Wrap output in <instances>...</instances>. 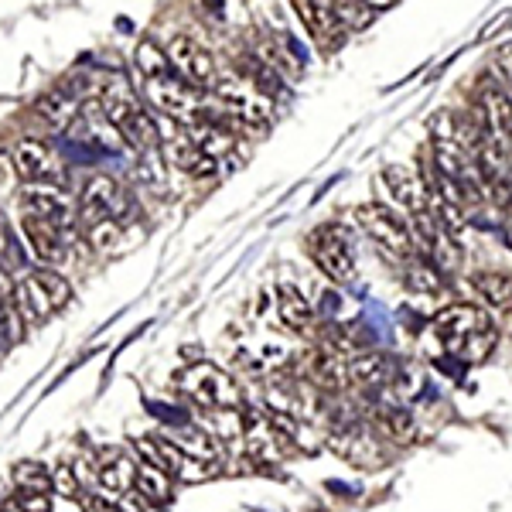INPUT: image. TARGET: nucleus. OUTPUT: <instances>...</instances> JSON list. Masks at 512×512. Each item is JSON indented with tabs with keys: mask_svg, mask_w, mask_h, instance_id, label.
I'll list each match as a JSON object with an SVG mask.
<instances>
[{
	"mask_svg": "<svg viewBox=\"0 0 512 512\" xmlns=\"http://www.w3.org/2000/svg\"><path fill=\"white\" fill-rule=\"evenodd\" d=\"M431 338L437 352L454 355L461 362H482L495 349V328L492 318L475 304H451L434 318Z\"/></svg>",
	"mask_w": 512,
	"mask_h": 512,
	"instance_id": "f257e3e1",
	"label": "nucleus"
},
{
	"mask_svg": "<svg viewBox=\"0 0 512 512\" xmlns=\"http://www.w3.org/2000/svg\"><path fill=\"white\" fill-rule=\"evenodd\" d=\"M127 212L130 195L123 192V185H117L113 178H93L76 202V226L96 246H106V239H113L120 222H127Z\"/></svg>",
	"mask_w": 512,
	"mask_h": 512,
	"instance_id": "f03ea898",
	"label": "nucleus"
},
{
	"mask_svg": "<svg viewBox=\"0 0 512 512\" xmlns=\"http://www.w3.org/2000/svg\"><path fill=\"white\" fill-rule=\"evenodd\" d=\"M103 117L110 120V127L127 140L137 151H151L161 144L158 123H154L151 110L137 99L134 86L123 79H113L103 93Z\"/></svg>",
	"mask_w": 512,
	"mask_h": 512,
	"instance_id": "7ed1b4c3",
	"label": "nucleus"
},
{
	"mask_svg": "<svg viewBox=\"0 0 512 512\" xmlns=\"http://www.w3.org/2000/svg\"><path fill=\"white\" fill-rule=\"evenodd\" d=\"M11 301H14V308H18L21 321L41 325V321L59 315L62 308H69L72 287L62 274H52V270H31V274L14 280Z\"/></svg>",
	"mask_w": 512,
	"mask_h": 512,
	"instance_id": "20e7f679",
	"label": "nucleus"
},
{
	"mask_svg": "<svg viewBox=\"0 0 512 512\" xmlns=\"http://www.w3.org/2000/svg\"><path fill=\"white\" fill-rule=\"evenodd\" d=\"M140 89H144V99H147V106H151V110L164 113V117L181 123V127L195 123L205 113L202 89H195V86H188L185 79H178L171 65H168V69H158V72H147V76H140Z\"/></svg>",
	"mask_w": 512,
	"mask_h": 512,
	"instance_id": "39448f33",
	"label": "nucleus"
},
{
	"mask_svg": "<svg viewBox=\"0 0 512 512\" xmlns=\"http://www.w3.org/2000/svg\"><path fill=\"white\" fill-rule=\"evenodd\" d=\"M178 390L202 410H216V414H229L239 410L246 400L243 386L236 383L226 369L212 366V362H195L178 376Z\"/></svg>",
	"mask_w": 512,
	"mask_h": 512,
	"instance_id": "423d86ee",
	"label": "nucleus"
},
{
	"mask_svg": "<svg viewBox=\"0 0 512 512\" xmlns=\"http://www.w3.org/2000/svg\"><path fill=\"white\" fill-rule=\"evenodd\" d=\"M209 89L219 113L233 117L243 127H263V123H270V117H274V96L256 89L246 76H216Z\"/></svg>",
	"mask_w": 512,
	"mask_h": 512,
	"instance_id": "0eeeda50",
	"label": "nucleus"
},
{
	"mask_svg": "<svg viewBox=\"0 0 512 512\" xmlns=\"http://www.w3.org/2000/svg\"><path fill=\"white\" fill-rule=\"evenodd\" d=\"M308 256L335 284H349L355 274V256L342 226H318L308 233Z\"/></svg>",
	"mask_w": 512,
	"mask_h": 512,
	"instance_id": "6e6552de",
	"label": "nucleus"
},
{
	"mask_svg": "<svg viewBox=\"0 0 512 512\" xmlns=\"http://www.w3.org/2000/svg\"><path fill=\"white\" fill-rule=\"evenodd\" d=\"M355 222H359V226L393 256H414V236H410V226L396 216V212L386 209V205H379V202L359 205V209H355Z\"/></svg>",
	"mask_w": 512,
	"mask_h": 512,
	"instance_id": "1a4fd4ad",
	"label": "nucleus"
},
{
	"mask_svg": "<svg viewBox=\"0 0 512 512\" xmlns=\"http://www.w3.org/2000/svg\"><path fill=\"white\" fill-rule=\"evenodd\" d=\"M164 55H168L175 76L185 79L188 86H195V89H209L212 79L219 76L216 59L209 55V48L198 45L192 35H175L168 41V48H164Z\"/></svg>",
	"mask_w": 512,
	"mask_h": 512,
	"instance_id": "9d476101",
	"label": "nucleus"
},
{
	"mask_svg": "<svg viewBox=\"0 0 512 512\" xmlns=\"http://www.w3.org/2000/svg\"><path fill=\"white\" fill-rule=\"evenodd\" d=\"M14 171L28 185H55L62 188L65 181V164L45 140H21L14 147Z\"/></svg>",
	"mask_w": 512,
	"mask_h": 512,
	"instance_id": "9b49d317",
	"label": "nucleus"
},
{
	"mask_svg": "<svg viewBox=\"0 0 512 512\" xmlns=\"http://www.w3.org/2000/svg\"><path fill=\"white\" fill-rule=\"evenodd\" d=\"M243 448L253 461H263V465H274V461H284L291 454V434L277 424L274 417H250L243 431Z\"/></svg>",
	"mask_w": 512,
	"mask_h": 512,
	"instance_id": "f8f14e48",
	"label": "nucleus"
},
{
	"mask_svg": "<svg viewBox=\"0 0 512 512\" xmlns=\"http://www.w3.org/2000/svg\"><path fill=\"white\" fill-rule=\"evenodd\" d=\"M328 444H332L342 458H349L362 468L383 465V448H379V441L362 424H355V420H338L332 431H328Z\"/></svg>",
	"mask_w": 512,
	"mask_h": 512,
	"instance_id": "ddd939ff",
	"label": "nucleus"
},
{
	"mask_svg": "<svg viewBox=\"0 0 512 512\" xmlns=\"http://www.w3.org/2000/svg\"><path fill=\"white\" fill-rule=\"evenodd\" d=\"M291 7L297 18H301V28L318 41V48H325V52L338 48L345 24L338 21V14L332 11L328 0H291Z\"/></svg>",
	"mask_w": 512,
	"mask_h": 512,
	"instance_id": "4468645a",
	"label": "nucleus"
},
{
	"mask_svg": "<svg viewBox=\"0 0 512 512\" xmlns=\"http://www.w3.org/2000/svg\"><path fill=\"white\" fill-rule=\"evenodd\" d=\"M21 229L24 239H28L31 253L38 256L41 263H62L65 250H69V226H59L52 219H38V216H21Z\"/></svg>",
	"mask_w": 512,
	"mask_h": 512,
	"instance_id": "2eb2a0df",
	"label": "nucleus"
},
{
	"mask_svg": "<svg viewBox=\"0 0 512 512\" xmlns=\"http://www.w3.org/2000/svg\"><path fill=\"white\" fill-rule=\"evenodd\" d=\"M379 181L386 185V192L393 195L396 205H403L407 212H427V205H431V188L424 185V178L417 175L414 168H407V164H386L383 175Z\"/></svg>",
	"mask_w": 512,
	"mask_h": 512,
	"instance_id": "dca6fc26",
	"label": "nucleus"
},
{
	"mask_svg": "<svg viewBox=\"0 0 512 512\" xmlns=\"http://www.w3.org/2000/svg\"><path fill=\"white\" fill-rule=\"evenodd\" d=\"M304 379L328 393L345 390L349 386V359L325 342L321 349H311L308 359H304Z\"/></svg>",
	"mask_w": 512,
	"mask_h": 512,
	"instance_id": "f3484780",
	"label": "nucleus"
},
{
	"mask_svg": "<svg viewBox=\"0 0 512 512\" xmlns=\"http://www.w3.org/2000/svg\"><path fill=\"white\" fill-rule=\"evenodd\" d=\"M134 478H137V461L130 454H123L120 448L103 451L96 461V485L103 495L110 499H120L123 492L134 489Z\"/></svg>",
	"mask_w": 512,
	"mask_h": 512,
	"instance_id": "a211bd4d",
	"label": "nucleus"
},
{
	"mask_svg": "<svg viewBox=\"0 0 512 512\" xmlns=\"http://www.w3.org/2000/svg\"><path fill=\"white\" fill-rule=\"evenodd\" d=\"M482 123H485V137L509 151V144H512V93H506V89H485L482 93Z\"/></svg>",
	"mask_w": 512,
	"mask_h": 512,
	"instance_id": "6ab92c4d",
	"label": "nucleus"
},
{
	"mask_svg": "<svg viewBox=\"0 0 512 512\" xmlns=\"http://www.w3.org/2000/svg\"><path fill=\"white\" fill-rule=\"evenodd\" d=\"M349 383L390 386L396 383V362L390 352H355L349 359Z\"/></svg>",
	"mask_w": 512,
	"mask_h": 512,
	"instance_id": "aec40b11",
	"label": "nucleus"
},
{
	"mask_svg": "<svg viewBox=\"0 0 512 512\" xmlns=\"http://www.w3.org/2000/svg\"><path fill=\"white\" fill-rule=\"evenodd\" d=\"M164 154H168V161L175 164L181 175H188V178H212V175H216V168H219V164L212 161L209 154H205L188 134L178 137V140H171V144L164 147Z\"/></svg>",
	"mask_w": 512,
	"mask_h": 512,
	"instance_id": "412c9836",
	"label": "nucleus"
},
{
	"mask_svg": "<svg viewBox=\"0 0 512 512\" xmlns=\"http://www.w3.org/2000/svg\"><path fill=\"white\" fill-rule=\"evenodd\" d=\"M277 315L287 328H291V332H308L311 321H315L311 301L301 294V287H294V284L277 287Z\"/></svg>",
	"mask_w": 512,
	"mask_h": 512,
	"instance_id": "4be33fe9",
	"label": "nucleus"
},
{
	"mask_svg": "<svg viewBox=\"0 0 512 512\" xmlns=\"http://www.w3.org/2000/svg\"><path fill=\"white\" fill-rule=\"evenodd\" d=\"M472 291L485 308L512 311V277L502 274V270H482V274H475Z\"/></svg>",
	"mask_w": 512,
	"mask_h": 512,
	"instance_id": "5701e85b",
	"label": "nucleus"
},
{
	"mask_svg": "<svg viewBox=\"0 0 512 512\" xmlns=\"http://www.w3.org/2000/svg\"><path fill=\"white\" fill-rule=\"evenodd\" d=\"M134 485H137V492L151 502V506H168L171 495H175V478L164 472V468L151 465V461H137Z\"/></svg>",
	"mask_w": 512,
	"mask_h": 512,
	"instance_id": "b1692460",
	"label": "nucleus"
},
{
	"mask_svg": "<svg viewBox=\"0 0 512 512\" xmlns=\"http://www.w3.org/2000/svg\"><path fill=\"white\" fill-rule=\"evenodd\" d=\"M164 437H168L181 454H188V458H198V461H219L222 458V444L212 434L198 431V427H175V431H168Z\"/></svg>",
	"mask_w": 512,
	"mask_h": 512,
	"instance_id": "393cba45",
	"label": "nucleus"
},
{
	"mask_svg": "<svg viewBox=\"0 0 512 512\" xmlns=\"http://www.w3.org/2000/svg\"><path fill=\"white\" fill-rule=\"evenodd\" d=\"M403 284L410 287L414 294H437V291H444V274L434 267L431 260H414L407 267V277H403Z\"/></svg>",
	"mask_w": 512,
	"mask_h": 512,
	"instance_id": "a878e982",
	"label": "nucleus"
},
{
	"mask_svg": "<svg viewBox=\"0 0 512 512\" xmlns=\"http://www.w3.org/2000/svg\"><path fill=\"white\" fill-rule=\"evenodd\" d=\"M376 424L383 427L386 434L396 437V441H417V424L414 417H410V410L403 407H379L376 410Z\"/></svg>",
	"mask_w": 512,
	"mask_h": 512,
	"instance_id": "bb28decb",
	"label": "nucleus"
},
{
	"mask_svg": "<svg viewBox=\"0 0 512 512\" xmlns=\"http://www.w3.org/2000/svg\"><path fill=\"white\" fill-rule=\"evenodd\" d=\"M14 482L21 492H48L52 489V472L41 461H18L14 465Z\"/></svg>",
	"mask_w": 512,
	"mask_h": 512,
	"instance_id": "cd10ccee",
	"label": "nucleus"
},
{
	"mask_svg": "<svg viewBox=\"0 0 512 512\" xmlns=\"http://www.w3.org/2000/svg\"><path fill=\"white\" fill-rule=\"evenodd\" d=\"M38 113L52 123L55 130H62V127H69L72 117H76V103H72L69 96H62V93H52V96H45L38 103Z\"/></svg>",
	"mask_w": 512,
	"mask_h": 512,
	"instance_id": "c85d7f7f",
	"label": "nucleus"
},
{
	"mask_svg": "<svg viewBox=\"0 0 512 512\" xmlns=\"http://www.w3.org/2000/svg\"><path fill=\"white\" fill-rule=\"evenodd\" d=\"M21 325H24V321L18 315V308H14V301H4V297H0V345L18 342Z\"/></svg>",
	"mask_w": 512,
	"mask_h": 512,
	"instance_id": "c756f323",
	"label": "nucleus"
},
{
	"mask_svg": "<svg viewBox=\"0 0 512 512\" xmlns=\"http://www.w3.org/2000/svg\"><path fill=\"white\" fill-rule=\"evenodd\" d=\"M52 489L65 495V499H79V489H82V482H79V475L72 472L69 465H59L52 472Z\"/></svg>",
	"mask_w": 512,
	"mask_h": 512,
	"instance_id": "7c9ffc66",
	"label": "nucleus"
},
{
	"mask_svg": "<svg viewBox=\"0 0 512 512\" xmlns=\"http://www.w3.org/2000/svg\"><path fill=\"white\" fill-rule=\"evenodd\" d=\"M492 69L499 72V79L512 89V45H502L492 52Z\"/></svg>",
	"mask_w": 512,
	"mask_h": 512,
	"instance_id": "2f4dec72",
	"label": "nucleus"
},
{
	"mask_svg": "<svg viewBox=\"0 0 512 512\" xmlns=\"http://www.w3.org/2000/svg\"><path fill=\"white\" fill-rule=\"evenodd\" d=\"M79 502H82V509H86V512H120L117 499H110V495H103V492L79 495Z\"/></svg>",
	"mask_w": 512,
	"mask_h": 512,
	"instance_id": "473e14b6",
	"label": "nucleus"
},
{
	"mask_svg": "<svg viewBox=\"0 0 512 512\" xmlns=\"http://www.w3.org/2000/svg\"><path fill=\"white\" fill-rule=\"evenodd\" d=\"M21 512H52V502H48V492H21L18 495Z\"/></svg>",
	"mask_w": 512,
	"mask_h": 512,
	"instance_id": "72a5a7b5",
	"label": "nucleus"
},
{
	"mask_svg": "<svg viewBox=\"0 0 512 512\" xmlns=\"http://www.w3.org/2000/svg\"><path fill=\"white\" fill-rule=\"evenodd\" d=\"M14 260H18V253H14V243H11V236H7L4 219H0V274H4V270H11Z\"/></svg>",
	"mask_w": 512,
	"mask_h": 512,
	"instance_id": "f704fd0d",
	"label": "nucleus"
},
{
	"mask_svg": "<svg viewBox=\"0 0 512 512\" xmlns=\"http://www.w3.org/2000/svg\"><path fill=\"white\" fill-rule=\"evenodd\" d=\"M502 226H506V239L512 243V202L506 205V219H502Z\"/></svg>",
	"mask_w": 512,
	"mask_h": 512,
	"instance_id": "c9c22d12",
	"label": "nucleus"
},
{
	"mask_svg": "<svg viewBox=\"0 0 512 512\" xmlns=\"http://www.w3.org/2000/svg\"><path fill=\"white\" fill-rule=\"evenodd\" d=\"M362 4H366V7H393L396 0H362Z\"/></svg>",
	"mask_w": 512,
	"mask_h": 512,
	"instance_id": "e433bc0d",
	"label": "nucleus"
}]
</instances>
